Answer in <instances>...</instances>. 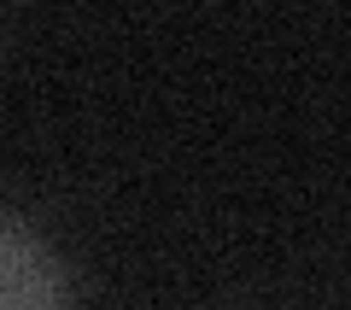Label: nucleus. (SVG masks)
<instances>
[{
	"instance_id": "nucleus-1",
	"label": "nucleus",
	"mask_w": 351,
	"mask_h": 310,
	"mask_svg": "<svg viewBox=\"0 0 351 310\" xmlns=\"http://www.w3.org/2000/svg\"><path fill=\"white\" fill-rule=\"evenodd\" d=\"M0 310H71L53 246L6 211H0Z\"/></svg>"
}]
</instances>
